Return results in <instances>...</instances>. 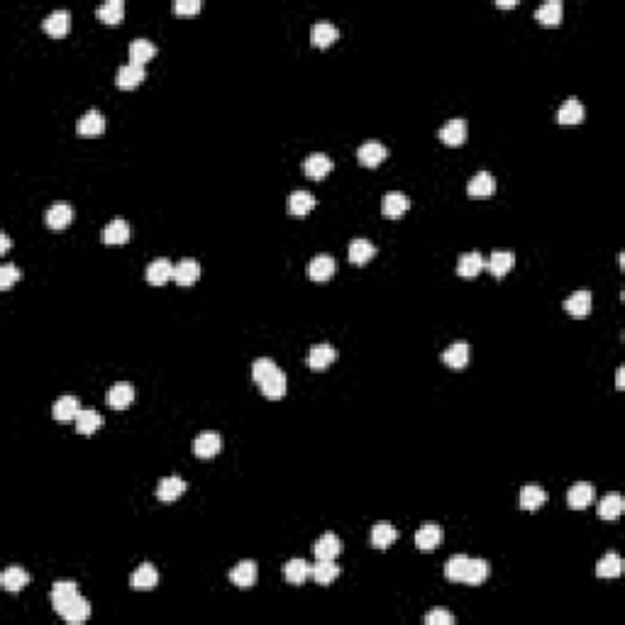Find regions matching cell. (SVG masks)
<instances>
[{
	"label": "cell",
	"instance_id": "6da1fadb",
	"mask_svg": "<svg viewBox=\"0 0 625 625\" xmlns=\"http://www.w3.org/2000/svg\"><path fill=\"white\" fill-rule=\"evenodd\" d=\"M491 567L489 562L477 557H464V555H457V557L447 559L445 564V577L450 581H459V584H469V586H479L489 579Z\"/></svg>",
	"mask_w": 625,
	"mask_h": 625
},
{
	"label": "cell",
	"instance_id": "7a4b0ae2",
	"mask_svg": "<svg viewBox=\"0 0 625 625\" xmlns=\"http://www.w3.org/2000/svg\"><path fill=\"white\" fill-rule=\"evenodd\" d=\"M252 378L257 381V386L267 398L279 401L286 396V374L269 357H262L252 364Z\"/></svg>",
	"mask_w": 625,
	"mask_h": 625
},
{
	"label": "cell",
	"instance_id": "3957f363",
	"mask_svg": "<svg viewBox=\"0 0 625 625\" xmlns=\"http://www.w3.org/2000/svg\"><path fill=\"white\" fill-rule=\"evenodd\" d=\"M467 193H469V198H474V200L491 198V195L496 193V179H494V173H489V171H479L477 176H474V179L469 181Z\"/></svg>",
	"mask_w": 625,
	"mask_h": 625
},
{
	"label": "cell",
	"instance_id": "277c9868",
	"mask_svg": "<svg viewBox=\"0 0 625 625\" xmlns=\"http://www.w3.org/2000/svg\"><path fill=\"white\" fill-rule=\"evenodd\" d=\"M303 171L308 179L313 181H323L327 176V173L332 171V159L327 157V154L323 152H316V154H308L303 162Z\"/></svg>",
	"mask_w": 625,
	"mask_h": 625
},
{
	"label": "cell",
	"instance_id": "5b68a950",
	"mask_svg": "<svg viewBox=\"0 0 625 625\" xmlns=\"http://www.w3.org/2000/svg\"><path fill=\"white\" fill-rule=\"evenodd\" d=\"M144 76H147V71H144L142 64H132L130 61V64H125V66L117 68L115 84H117V88H122V90H132V88H137V86L142 84Z\"/></svg>",
	"mask_w": 625,
	"mask_h": 625
},
{
	"label": "cell",
	"instance_id": "8992f818",
	"mask_svg": "<svg viewBox=\"0 0 625 625\" xmlns=\"http://www.w3.org/2000/svg\"><path fill=\"white\" fill-rule=\"evenodd\" d=\"M193 454L200 459H211L215 457V454H220L222 450V437L218 435V432H203V435H198L193 440Z\"/></svg>",
	"mask_w": 625,
	"mask_h": 625
},
{
	"label": "cell",
	"instance_id": "52a82bcc",
	"mask_svg": "<svg viewBox=\"0 0 625 625\" xmlns=\"http://www.w3.org/2000/svg\"><path fill=\"white\" fill-rule=\"evenodd\" d=\"M257 577H259V569H257V562H252V559H244L235 569H230V581L237 588H252L257 584Z\"/></svg>",
	"mask_w": 625,
	"mask_h": 625
},
{
	"label": "cell",
	"instance_id": "ba28073f",
	"mask_svg": "<svg viewBox=\"0 0 625 625\" xmlns=\"http://www.w3.org/2000/svg\"><path fill=\"white\" fill-rule=\"evenodd\" d=\"M157 584H159V572H157V567L149 562L140 564L130 579V586L135 588V591H152Z\"/></svg>",
	"mask_w": 625,
	"mask_h": 625
},
{
	"label": "cell",
	"instance_id": "9c48e42d",
	"mask_svg": "<svg viewBox=\"0 0 625 625\" xmlns=\"http://www.w3.org/2000/svg\"><path fill=\"white\" fill-rule=\"evenodd\" d=\"M79 586H76L74 581H57L52 586V604H54V610L57 613H61L64 608H66L68 604L74 599H79Z\"/></svg>",
	"mask_w": 625,
	"mask_h": 625
},
{
	"label": "cell",
	"instance_id": "30bf717a",
	"mask_svg": "<svg viewBox=\"0 0 625 625\" xmlns=\"http://www.w3.org/2000/svg\"><path fill=\"white\" fill-rule=\"evenodd\" d=\"M469 359H472V347L467 342H454L442 352V362L450 369H464L469 364Z\"/></svg>",
	"mask_w": 625,
	"mask_h": 625
},
{
	"label": "cell",
	"instance_id": "8fae6325",
	"mask_svg": "<svg viewBox=\"0 0 625 625\" xmlns=\"http://www.w3.org/2000/svg\"><path fill=\"white\" fill-rule=\"evenodd\" d=\"M335 269H337L335 257H330V254H318V257H313V262L308 264V276L313 281H330Z\"/></svg>",
	"mask_w": 625,
	"mask_h": 625
},
{
	"label": "cell",
	"instance_id": "7c38bea8",
	"mask_svg": "<svg viewBox=\"0 0 625 625\" xmlns=\"http://www.w3.org/2000/svg\"><path fill=\"white\" fill-rule=\"evenodd\" d=\"M337 359V349L332 345H316L313 349L308 352V367L313 369V372H323V369H327L332 362Z\"/></svg>",
	"mask_w": 625,
	"mask_h": 625
},
{
	"label": "cell",
	"instance_id": "4fadbf2b",
	"mask_svg": "<svg viewBox=\"0 0 625 625\" xmlns=\"http://www.w3.org/2000/svg\"><path fill=\"white\" fill-rule=\"evenodd\" d=\"M408 205H410L408 198H405L401 191H389V193L384 195V200H381V213H384V218H389V220H398V218L408 211Z\"/></svg>",
	"mask_w": 625,
	"mask_h": 625
},
{
	"label": "cell",
	"instance_id": "5bb4252c",
	"mask_svg": "<svg viewBox=\"0 0 625 625\" xmlns=\"http://www.w3.org/2000/svg\"><path fill=\"white\" fill-rule=\"evenodd\" d=\"M594 496H596V489L591 486V483L579 481V483H574L572 489H569L567 503L572 506L574 510H581V508H586V506L594 503Z\"/></svg>",
	"mask_w": 625,
	"mask_h": 625
},
{
	"label": "cell",
	"instance_id": "9a60e30c",
	"mask_svg": "<svg viewBox=\"0 0 625 625\" xmlns=\"http://www.w3.org/2000/svg\"><path fill=\"white\" fill-rule=\"evenodd\" d=\"M106 401H108V405H110V408H115V410L127 408V405L135 401V386L127 384V381L113 384L110 391H108V396H106Z\"/></svg>",
	"mask_w": 625,
	"mask_h": 625
},
{
	"label": "cell",
	"instance_id": "2e32d148",
	"mask_svg": "<svg viewBox=\"0 0 625 625\" xmlns=\"http://www.w3.org/2000/svg\"><path fill=\"white\" fill-rule=\"evenodd\" d=\"M200 279V264L195 259H181L173 267V281L179 286H193Z\"/></svg>",
	"mask_w": 625,
	"mask_h": 625
},
{
	"label": "cell",
	"instance_id": "e0dca14e",
	"mask_svg": "<svg viewBox=\"0 0 625 625\" xmlns=\"http://www.w3.org/2000/svg\"><path fill=\"white\" fill-rule=\"evenodd\" d=\"M440 140L450 147H459V144L467 140V122L462 117H454V120L445 122L440 130Z\"/></svg>",
	"mask_w": 625,
	"mask_h": 625
},
{
	"label": "cell",
	"instance_id": "ac0fdd59",
	"mask_svg": "<svg viewBox=\"0 0 625 625\" xmlns=\"http://www.w3.org/2000/svg\"><path fill=\"white\" fill-rule=\"evenodd\" d=\"M44 220H47V225L52 230H64V227H68L71 220H74V208L68 203H54L47 211V215H44Z\"/></svg>",
	"mask_w": 625,
	"mask_h": 625
},
{
	"label": "cell",
	"instance_id": "d6986e66",
	"mask_svg": "<svg viewBox=\"0 0 625 625\" xmlns=\"http://www.w3.org/2000/svg\"><path fill=\"white\" fill-rule=\"evenodd\" d=\"M186 491V481L181 477H166L159 481L157 486V499L164 501V503H171V501L181 499Z\"/></svg>",
	"mask_w": 625,
	"mask_h": 625
},
{
	"label": "cell",
	"instance_id": "ffe728a7",
	"mask_svg": "<svg viewBox=\"0 0 625 625\" xmlns=\"http://www.w3.org/2000/svg\"><path fill=\"white\" fill-rule=\"evenodd\" d=\"M386 147L381 142H364L362 147L357 149V159H359V164H362V166H369V169H374V166H378V164L384 162L386 159Z\"/></svg>",
	"mask_w": 625,
	"mask_h": 625
},
{
	"label": "cell",
	"instance_id": "44dd1931",
	"mask_svg": "<svg viewBox=\"0 0 625 625\" xmlns=\"http://www.w3.org/2000/svg\"><path fill=\"white\" fill-rule=\"evenodd\" d=\"M42 27H44L47 35H52V37H64V35L68 32V27H71V12L68 10L49 12V15L44 17Z\"/></svg>",
	"mask_w": 625,
	"mask_h": 625
},
{
	"label": "cell",
	"instance_id": "7402d4cb",
	"mask_svg": "<svg viewBox=\"0 0 625 625\" xmlns=\"http://www.w3.org/2000/svg\"><path fill=\"white\" fill-rule=\"evenodd\" d=\"M79 410H81L79 398H74V396H61V398H59L57 403H54L52 415H54V421L68 423V421H76V415H79Z\"/></svg>",
	"mask_w": 625,
	"mask_h": 625
},
{
	"label": "cell",
	"instance_id": "603a6c76",
	"mask_svg": "<svg viewBox=\"0 0 625 625\" xmlns=\"http://www.w3.org/2000/svg\"><path fill=\"white\" fill-rule=\"evenodd\" d=\"M440 542H442V528L435 526V523H427V526H423L421 530L415 532V545L423 552L435 550Z\"/></svg>",
	"mask_w": 625,
	"mask_h": 625
},
{
	"label": "cell",
	"instance_id": "cb8c5ba5",
	"mask_svg": "<svg viewBox=\"0 0 625 625\" xmlns=\"http://www.w3.org/2000/svg\"><path fill=\"white\" fill-rule=\"evenodd\" d=\"M564 310L574 318H586L591 313V291H577L564 300Z\"/></svg>",
	"mask_w": 625,
	"mask_h": 625
},
{
	"label": "cell",
	"instance_id": "d4e9b609",
	"mask_svg": "<svg viewBox=\"0 0 625 625\" xmlns=\"http://www.w3.org/2000/svg\"><path fill=\"white\" fill-rule=\"evenodd\" d=\"M337 37H340V30H337L332 22H316L313 25V32H310V39H313V44L320 49L330 47L332 42H337Z\"/></svg>",
	"mask_w": 625,
	"mask_h": 625
},
{
	"label": "cell",
	"instance_id": "484cf974",
	"mask_svg": "<svg viewBox=\"0 0 625 625\" xmlns=\"http://www.w3.org/2000/svg\"><path fill=\"white\" fill-rule=\"evenodd\" d=\"M313 208H316V198L308 191H294L289 195V213L294 218H305Z\"/></svg>",
	"mask_w": 625,
	"mask_h": 625
},
{
	"label": "cell",
	"instance_id": "4316f807",
	"mask_svg": "<svg viewBox=\"0 0 625 625\" xmlns=\"http://www.w3.org/2000/svg\"><path fill=\"white\" fill-rule=\"evenodd\" d=\"M374 257H376V247H374L369 240L359 237V240L349 242V262H352V264H357V267H364V264L372 262Z\"/></svg>",
	"mask_w": 625,
	"mask_h": 625
},
{
	"label": "cell",
	"instance_id": "83f0119b",
	"mask_svg": "<svg viewBox=\"0 0 625 625\" xmlns=\"http://www.w3.org/2000/svg\"><path fill=\"white\" fill-rule=\"evenodd\" d=\"M106 132V117L98 110H88L79 120V135L81 137H98Z\"/></svg>",
	"mask_w": 625,
	"mask_h": 625
},
{
	"label": "cell",
	"instance_id": "f1b7e54d",
	"mask_svg": "<svg viewBox=\"0 0 625 625\" xmlns=\"http://www.w3.org/2000/svg\"><path fill=\"white\" fill-rule=\"evenodd\" d=\"M59 615H61V618L66 620V623L79 625V623H84V620H88V618H90V604L84 599V596H79V599L71 601V604H68L66 608H64Z\"/></svg>",
	"mask_w": 625,
	"mask_h": 625
},
{
	"label": "cell",
	"instance_id": "f546056e",
	"mask_svg": "<svg viewBox=\"0 0 625 625\" xmlns=\"http://www.w3.org/2000/svg\"><path fill=\"white\" fill-rule=\"evenodd\" d=\"M169 279H173V264L169 259H154L147 267V281L152 286H164Z\"/></svg>",
	"mask_w": 625,
	"mask_h": 625
},
{
	"label": "cell",
	"instance_id": "4dcf8cb0",
	"mask_svg": "<svg viewBox=\"0 0 625 625\" xmlns=\"http://www.w3.org/2000/svg\"><path fill=\"white\" fill-rule=\"evenodd\" d=\"M515 264V254L513 252H506V249H496V252H491L489 262H486V267H489V271L494 273L496 279H501V276H506V273L513 269Z\"/></svg>",
	"mask_w": 625,
	"mask_h": 625
},
{
	"label": "cell",
	"instance_id": "1f68e13d",
	"mask_svg": "<svg viewBox=\"0 0 625 625\" xmlns=\"http://www.w3.org/2000/svg\"><path fill=\"white\" fill-rule=\"evenodd\" d=\"M310 577L316 579L320 586H327V584H332L340 577V567L335 564V559H318L313 564V569H310Z\"/></svg>",
	"mask_w": 625,
	"mask_h": 625
},
{
	"label": "cell",
	"instance_id": "d6a6232c",
	"mask_svg": "<svg viewBox=\"0 0 625 625\" xmlns=\"http://www.w3.org/2000/svg\"><path fill=\"white\" fill-rule=\"evenodd\" d=\"M547 503V491L530 483V486H523L520 489V508L526 510H537Z\"/></svg>",
	"mask_w": 625,
	"mask_h": 625
},
{
	"label": "cell",
	"instance_id": "836d02e7",
	"mask_svg": "<svg viewBox=\"0 0 625 625\" xmlns=\"http://www.w3.org/2000/svg\"><path fill=\"white\" fill-rule=\"evenodd\" d=\"M103 425V415L93 408H81L79 415H76V430L81 435H93L98 427Z\"/></svg>",
	"mask_w": 625,
	"mask_h": 625
},
{
	"label": "cell",
	"instance_id": "e575fe53",
	"mask_svg": "<svg viewBox=\"0 0 625 625\" xmlns=\"http://www.w3.org/2000/svg\"><path fill=\"white\" fill-rule=\"evenodd\" d=\"M313 552H316V559H335L337 555L342 552V542L337 535H332V532H325V535L320 537V540L316 542V547H313Z\"/></svg>",
	"mask_w": 625,
	"mask_h": 625
},
{
	"label": "cell",
	"instance_id": "d590c367",
	"mask_svg": "<svg viewBox=\"0 0 625 625\" xmlns=\"http://www.w3.org/2000/svg\"><path fill=\"white\" fill-rule=\"evenodd\" d=\"M557 120L562 122V125H579V122L584 120L581 100H577V98H567V100H564L562 106H559Z\"/></svg>",
	"mask_w": 625,
	"mask_h": 625
},
{
	"label": "cell",
	"instance_id": "8d00e7d4",
	"mask_svg": "<svg viewBox=\"0 0 625 625\" xmlns=\"http://www.w3.org/2000/svg\"><path fill=\"white\" fill-rule=\"evenodd\" d=\"M310 564L305 562V559L296 557V559H289V562L284 564V577L289 584H294V586H298V584H303L305 579L310 577Z\"/></svg>",
	"mask_w": 625,
	"mask_h": 625
},
{
	"label": "cell",
	"instance_id": "74e56055",
	"mask_svg": "<svg viewBox=\"0 0 625 625\" xmlns=\"http://www.w3.org/2000/svg\"><path fill=\"white\" fill-rule=\"evenodd\" d=\"M486 267V262H483V257L479 252H467L459 257L457 262V273L459 276H464V279H474L481 269Z\"/></svg>",
	"mask_w": 625,
	"mask_h": 625
},
{
	"label": "cell",
	"instance_id": "f35d334b",
	"mask_svg": "<svg viewBox=\"0 0 625 625\" xmlns=\"http://www.w3.org/2000/svg\"><path fill=\"white\" fill-rule=\"evenodd\" d=\"M535 17H537V22H542V25H547V27L559 25V22H562V3H559V0H547V3H542V6L535 10Z\"/></svg>",
	"mask_w": 625,
	"mask_h": 625
},
{
	"label": "cell",
	"instance_id": "ab89813d",
	"mask_svg": "<svg viewBox=\"0 0 625 625\" xmlns=\"http://www.w3.org/2000/svg\"><path fill=\"white\" fill-rule=\"evenodd\" d=\"M0 584H3L6 591H22L30 584V574L22 567H8L3 572V577H0Z\"/></svg>",
	"mask_w": 625,
	"mask_h": 625
},
{
	"label": "cell",
	"instance_id": "60d3db41",
	"mask_svg": "<svg viewBox=\"0 0 625 625\" xmlns=\"http://www.w3.org/2000/svg\"><path fill=\"white\" fill-rule=\"evenodd\" d=\"M396 540H398V530H396L391 523H378V526H374L372 545L376 547V550H386V547H391Z\"/></svg>",
	"mask_w": 625,
	"mask_h": 625
},
{
	"label": "cell",
	"instance_id": "b9f144b4",
	"mask_svg": "<svg viewBox=\"0 0 625 625\" xmlns=\"http://www.w3.org/2000/svg\"><path fill=\"white\" fill-rule=\"evenodd\" d=\"M623 508H625L623 496H620V494H606L604 499L599 501V518L615 520V518H620Z\"/></svg>",
	"mask_w": 625,
	"mask_h": 625
},
{
	"label": "cell",
	"instance_id": "7bdbcfd3",
	"mask_svg": "<svg viewBox=\"0 0 625 625\" xmlns=\"http://www.w3.org/2000/svg\"><path fill=\"white\" fill-rule=\"evenodd\" d=\"M125 17V3L122 0H108L98 8V20L106 25H120Z\"/></svg>",
	"mask_w": 625,
	"mask_h": 625
},
{
	"label": "cell",
	"instance_id": "ee69618b",
	"mask_svg": "<svg viewBox=\"0 0 625 625\" xmlns=\"http://www.w3.org/2000/svg\"><path fill=\"white\" fill-rule=\"evenodd\" d=\"M620 572H623V559H620L615 552H608V555L601 557L599 564H596V577H601V579H615V577H620Z\"/></svg>",
	"mask_w": 625,
	"mask_h": 625
},
{
	"label": "cell",
	"instance_id": "f6af8a7d",
	"mask_svg": "<svg viewBox=\"0 0 625 625\" xmlns=\"http://www.w3.org/2000/svg\"><path fill=\"white\" fill-rule=\"evenodd\" d=\"M130 240V225L125 220H113L103 230V242L106 244H125Z\"/></svg>",
	"mask_w": 625,
	"mask_h": 625
},
{
	"label": "cell",
	"instance_id": "bcb514c9",
	"mask_svg": "<svg viewBox=\"0 0 625 625\" xmlns=\"http://www.w3.org/2000/svg\"><path fill=\"white\" fill-rule=\"evenodd\" d=\"M154 54H157V47H154L149 39L140 37V39H132L130 42V61L132 64H142L144 66Z\"/></svg>",
	"mask_w": 625,
	"mask_h": 625
},
{
	"label": "cell",
	"instance_id": "7dc6e473",
	"mask_svg": "<svg viewBox=\"0 0 625 625\" xmlns=\"http://www.w3.org/2000/svg\"><path fill=\"white\" fill-rule=\"evenodd\" d=\"M20 279H22V271L15 267V264H3V267H0V289L3 291H8Z\"/></svg>",
	"mask_w": 625,
	"mask_h": 625
},
{
	"label": "cell",
	"instance_id": "c3c4849f",
	"mask_svg": "<svg viewBox=\"0 0 625 625\" xmlns=\"http://www.w3.org/2000/svg\"><path fill=\"white\" fill-rule=\"evenodd\" d=\"M200 8H203L200 0H176L171 10L179 12V15H195V12H200Z\"/></svg>",
	"mask_w": 625,
	"mask_h": 625
},
{
	"label": "cell",
	"instance_id": "681fc988",
	"mask_svg": "<svg viewBox=\"0 0 625 625\" xmlns=\"http://www.w3.org/2000/svg\"><path fill=\"white\" fill-rule=\"evenodd\" d=\"M427 625H454V615L450 610H430L425 615Z\"/></svg>",
	"mask_w": 625,
	"mask_h": 625
},
{
	"label": "cell",
	"instance_id": "f907efd6",
	"mask_svg": "<svg viewBox=\"0 0 625 625\" xmlns=\"http://www.w3.org/2000/svg\"><path fill=\"white\" fill-rule=\"evenodd\" d=\"M8 249H10V237H8L6 232H0V252L6 254Z\"/></svg>",
	"mask_w": 625,
	"mask_h": 625
},
{
	"label": "cell",
	"instance_id": "816d5d0a",
	"mask_svg": "<svg viewBox=\"0 0 625 625\" xmlns=\"http://www.w3.org/2000/svg\"><path fill=\"white\" fill-rule=\"evenodd\" d=\"M623 367H618V374H615V386H618V391H623Z\"/></svg>",
	"mask_w": 625,
	"mask_h": 625
},
{
	"label": "cell",
	"instance_id": "f5cc1de1",
	"mask_svg": "<svg viewBox=\"0 0 625 625\" xmlns=\"http://www.w3.org/2000/svg\"><path fill=\"white\" fill-rule=\"evenodd\" d=\"M496 6H499V8H515L518 3H515V0H499Z\"/></svg>",
	"mask_w": 625,
	"mask_h": 625
}]
</instances>
